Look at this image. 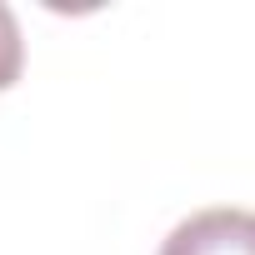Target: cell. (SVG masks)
<instances>
[{
	"label": "cell",
	"mask_w": 255,
	"mask_h": 255,
	"mask_svg": "<svg viewBox=\"0 0 255 255\" xmlns=\"http://www.w3.org/2000/svg\"><path fill=\"white\" fill-rule=\"evenodd\" d=\"M160 255H255V210H195L165 235Z\"/></svg>",
	"instance_id": "6da1fadb"
},
{
	"label": "cell",
	"mask_w": 255,
	"mask_h": 255,
	"mask_svg": "<svg viewBox=\"0 0 255 255\" xmlns=\"http://www.w3.org/2000/svg\"><path fill=\"white\" fill-rule=\"evenodd\" d=\"M20 65H25V40H20V20L15 10L0 0V90H10L20 80Z\"/></svg>",
	"instance_id": "7a4b0ae2"
}]
</instances>
